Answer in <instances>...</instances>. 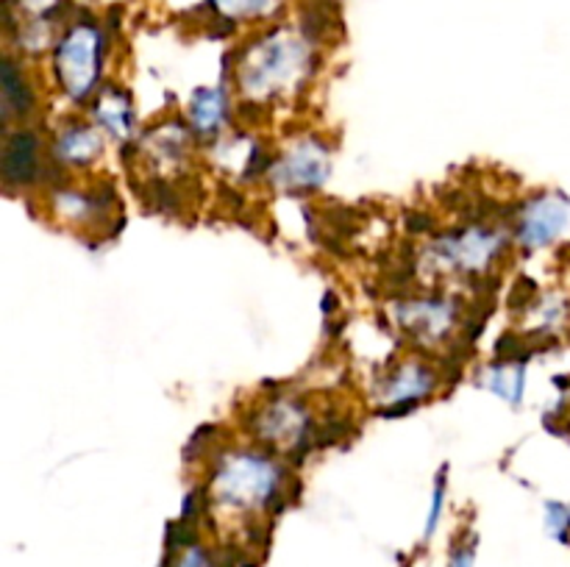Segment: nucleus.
<instances>
[{"mask_svg": "<svg viewBox=\"0 0 570 567\" xmlns=\"http://www.w3.org/2000/svg\"><path fill=\"white\" fill-rule=\"evenodd\" d=\"M435 373L424 365H404L390 376L384 385V401L390 406L384 409L387 417H399L409 412L420 398L429 395L435 390Z\"/></svg>", "mask_w": 570, "mask_h": 567, "instance_id": "8", "label": "nucleus"}, {"mask_svg": "<svg viewBox=\"0 0 570 567\" xmlns=\"http://www.w3.org/2000/svg\"><path fill=\"white\" fill-rule=\"evenodd\" d=\"M451 567H473V551L462 548L460 554H454V559H451Z\"/></svg>", "mask_w": 570, "mask_h": 567, "instance_id": "19", "label": "nucleus"}, {"mask_svg": "<svg viewBox=\"0 0 570 567\" xmlns=\"http://www.w3.org/2000/svg\"><path fill=\"white\" fill-rule=\"evenodd\" d=\"M546 525L551 538H557L559 543H570V509L565 507V504H554V500H548Z\"/></svg>", "mask_w": 570, "mask_h": 567, "instance_id": "16", "label": "nucleus"}, {"mask_svg": "<svg viewBox=\"0 0 570 567\" xmlns=\"http://www.w3.org/2000/svg\"><path fill=\"white\" fill-rule=\"evenodd\" d=\"M442 500H446V482H442V473L437 476L435 484V498H431V512H429V523H426V538H431L437 531V523H440L442 515Z\"/></svg>", "mask_w": 570, "mask_h": 567, "instance_id": "18", "label": "nucleus"}, {"mask_svg": "<svg viewBox=\"0 0 570 567\" xmlns=\"http://www.w3.org/2000/svg\"><path fill=\"white\" fill-rule=\"evenodd\" d=\"M395 315L406 331H415L420 336H442L454 326L456 304L448 298L409 300V304H401Z\"/></svg>", "mask_w": 570, "mask_h": 567, "instance_id": "9", "label": "nucleus"}, {"mask_svg": "<svg viewBox=\"0 0 570 567\" xmlns=\"http://www.w3.org/2000/svg\"><path fill=\"white\" fill-rule=\"evenodd\" d=\"M485 385L490 387V392H496L498 398L518 406L523 398V387H526V367H523L521 362H501V365L487 370Z\"/></svg>", "mask_w": 570, "mask_h": 567, "instance_id": "15", "label": "nucleus"}, {"mask_svg": "<svg viewBox=\"0 0 570 567\" xmlns=\"http://www.w3.org/2000/svg\"><path fill=\"white\" fill-rule=\"evenodd\" d=\"M54 151L64 165H90L100 153V137L93 126H70L59 134Z\"/></svg>", "mask_w": 570, "mask_h": 567, "instance_id": "11", "label": "nucleus"}, {"mask_svg": "<svg viewBox=\"0 0 570 567\" xmlns=\"http://www.w3.org/2000/svg\"><path fill=\"white\" fill-rule=\"evenodd\" d=\"M307 73V50L289 37H270L253 45L239 64V86L251 98H273Z\"/></svg>", "mask_w": 570, "mask_h": 567, "instance_id": "1", "label": "nucleus"}, {"mask_svg": "<svg viewBox=\"0 0 570 567\" xmlns=\"http://www.w3.org/2000/svg\"><path fill=\"white\" fill-rule=\"evenodd\" d=\"M104 59V37L90 25H75L56 50V75L70 98L81 101L95 90Z\"/></svg>", "mask_w": 570, "mask_h": 567, "instance_id": "3", "label": "nucleus"}, {"mask_svg": "<svg viewBox=\"0 0 570 567\" xmlns=\"http://www.w3.org/2000/svg\"><path fill=\"white\" fill-rule=\"evenodd\" d=\"M0 86H3V117L12 115H25L32 111L34 95L32 90L25 86L23 73L17 70L12 59H3V70H0Z\"/></svg>", "mask_w": 570, "mask_h": 567, "instance_id": "14", "label": "nucleus"}, {"mask_svg": "<svg viewBox=\"0 0 570 567\" xmlns=\"http://www.w3.org/2000/svg\"><path fill=\"white\" fill-rule=\"evenodd\" d=\"M329 151L320 142L304 140L284 156L273 170V181L293 192H309L318 189L329 178Z\"/></svg>", "mask_w": 570, "mask_h": 567, "instance_id": "5", "label": "nucleus"}, {"mask_svg": "<svg viewBox=\"0 0 570 567\" xmlns=\"http://www.w3.org/2000/svg\"><path fill=\"white\" fill-rule=\"evenodd\" d=\"M212 487L228 507H268L282 495V470L259 453H234L221 464Z\"/></svg>", "mask_w": 570, "mask_h": 567, "instance_id": "2", "label": "nucleus"}, {"mask_svg": "<svg viewBox=\"0 0 570 567\" xmlns=\"http://www.w3.org/2000/svg\"><path fill=\"white\" fill-rule=\"evenodd\" d=\"M503 248L501 234L490 232V228L471 226L462 228V232L448 234V237L437 239L435 253L446 268L467 270V273H476V270L487 268L492 259L498 257V250Z\"/></svg>", "mask_w": 570, "mask_h": 567, "instance_id": "4", "label": "nucleus"}, {"mask_svg": "<svg viewBox=\"0 0 570 567\" xmlns=\"http://www.w3.org/2000/svg\"><path fill=\"white\" fill-rule=\"evenodd\" d=\"M190 117L195 131L215 134L221 129V122L226 120V90L223 86H217V90H198L190 106Z\"/></svg>", "mask_w": 570, "mask_h": 567, "instance_id": "13", "label": "nucleus"}, {"mask_svg": "<svg viewBox=\"0 0 570 567\" xmlns=\"http://www.w3.org/2000/svg\"><path fill=\"white\" fill-rule=\"evenodd\" d=\"M95 120L111 131L115 137H126L134 122V111H131V98L120 90H106L100 101L95 104Z\"/></svg>", "mask_w": 570, "mask_h": 567, "instance_id": "12", "label": "nucleus"}, {"mask_svg": "<svg viewBox=\"0 0 570 567\" xmlns=\"http://www.w3.org/2000/svg\"><path fill=\"white\" fill-rule=\"evenodd\" d=\"M570 223V206L559 196H539L523 209L521 226H518V239L526 248H543L562 237Z\"/></svg>", "mask_w": 570, "mask_h": 567, "instance_id": "6", "label": "nucleus"}, {"mask_svg": "<svg viewBox=\"0 0 570 567\" xmlns=\"http://www.w3.org/2000/svg\"><path fill=\"white\" fill-rule=\"evenodd\" d=\"M215 3L217 9L226 14H253V12H262L270 0H215Z\"/></svg>", "mask_w": 570, "mask_h": 567, "instance_id": "17", "label": "nucleus"}, {"mask_svg": "<svg viewBox=\"0 0 570 567\" xmlns=\"http://www.w3.org/2000/svg\"><path fill=\"white\" fill-rule=\"evenodd\" d=\"M309 415L307 409L298 401H276L264 409V415L257 417L259 437L276 446H301L307 448L304 437H307Z\"/></svg>", "mask_w": 570, "mask_h": 567, "instance_id": "7", "label": "nucleus"}, {"mask_svg": "<svg viewBox=\"0 0 570 567\" xmlns=\"http://www.w3.org/2000/svg\"><path fill=\"white\" fill-rule=\"evenodd\" d=\"M39 173V140L34 131H17L9 137L3 151V178L7 184H32Z\"/></svg>", "mask_w": 570, "mask_h": 567, "instance_id": "10", "label": "nucleus"}]
</instances>
